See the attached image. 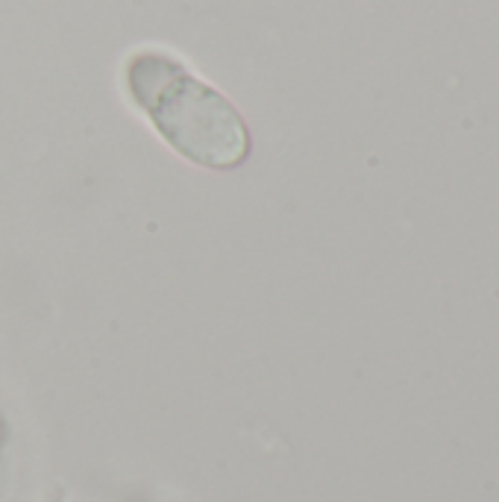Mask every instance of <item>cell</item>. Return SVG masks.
I'll return each instance as SVG.
<instances>
[{"mask_svg": "<svg viewBox=\"0 0 499 502\" xmlns=\"http://www.w3.org/2000/svg\"><path fill=\"white\" fill-rule=\"evenodd\" d=\"M126 89L159 135L203 168H236L250 153V133L227 98L168 53L142 50L126 62Z\"/></svg>", "mask_w": 499, "mask_h": 502, "instance_id": "obj_1", "label": "cell"}]
</instances>
